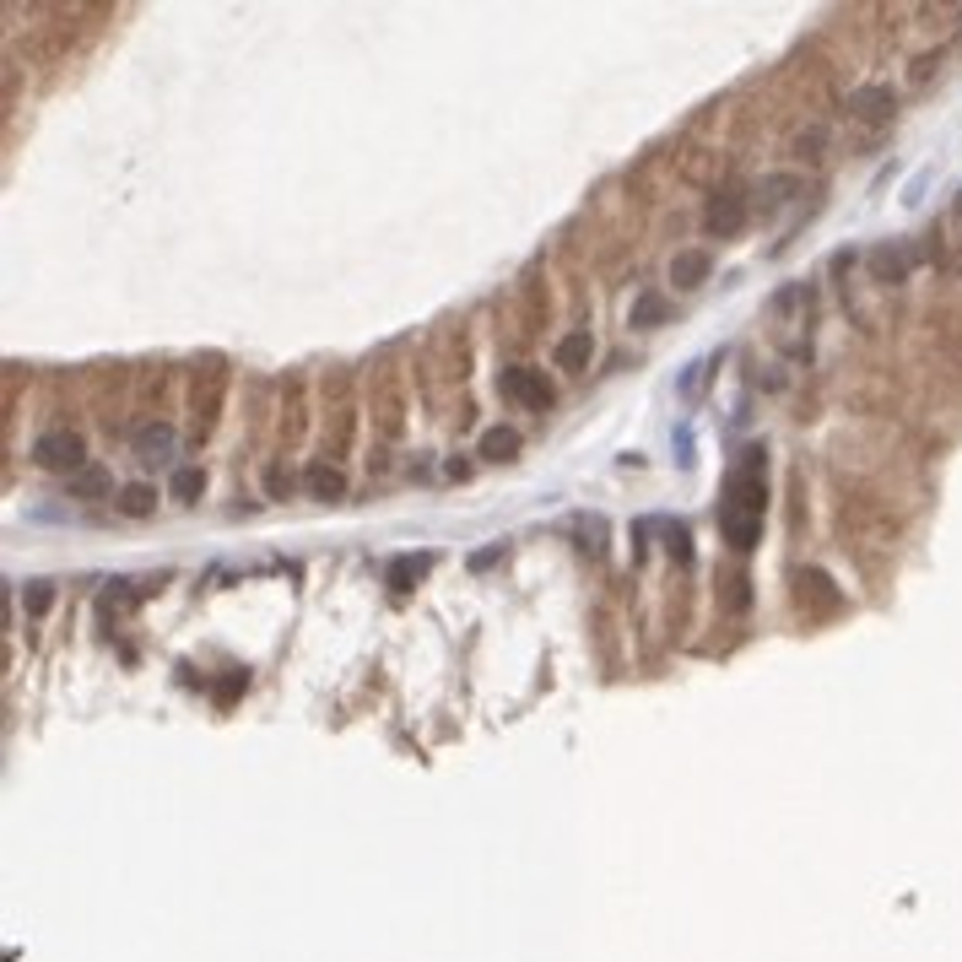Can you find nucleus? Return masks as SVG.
I'll return each mask as SVG.
<instances>
[{"mask_svg": "<svg viewBox=\"0 0 962 962\" xmlns=\"http://www.w3.org/2000/svg\"><path fill=\"white\" fill-rule=\"evenodd\" d=\"M719 530L736 552L757 546V530H763V449H746V460L730 471L725 503H719Z\"/></svg>", "mask_w": 962, "mask_h": 962, "instance_id": "1", "label": "nucleus"}, {"mask_svg": "<svg viewBox=\"0 0 962 962\" xmlns=\"http://www.w3.org/2000/svg\"><path fill=\"white\" fill-rule=\"evenodd\" d=\"M227 384H233V368H227V357H217V352H206L190 368V433H184V438H190V449H200L211 433H217Z\"/></svg>", "mask_w": 962, "mask_h": 962, "instance_id": "2", "label": "nucleus"}, {"mask_svg": "<svg viewBox=\"0 0 962 962\" xmlns=\"http://www.w3.org/2000/svg\"><path fill=\"white\" fill-rule=\"evenodd\" d=\"M325 390H330V400H325V417H330V438H325V460L330 465H341L346 460V449H352V433H357V406H352V373L346 368H336L325 379Z\"/></svg>", "mask_w": 962, "mask_h": 962, "instance_id": "3", "label": "nucleus"}, {"mask_svg": "<svg viewBox=\"0 0 962 962\" xmlns=\"http://www.w3.org/2000/svg\"><path fill=\"white\" fill-rule=\"evenodd\" d=\"M373 422H379L384 444H395L400 427H406V400H400V379H395L390 363L379 368V379H373Z\"/></svg>", "mask_w": 962, "mask_h": 962, "instance_id": "4", "label": "nucleus"}, {"mask_svg": "<svg viewBox=\"0 0 962 962\" xmlns=\"http://www.w3.org/2000/svg\"><path fill=\"white\" fill-rule=\"evenodd\" d=\"M498 390H503V400H514V406H525V411L552 406V384L541 379V368H509L498 379Z\"/></svg>", "mask_w": 962, "mask_h": 962, "instance_id": "5", "label": "nucleus"}, {"mask_svg": "<svg viewBox=\"0 0 962 962\" xmlns=\"http://www.w3.org/2000/svg\"><path fill=\"white\" fill-rule=\"evenodd\" d=\"M838 600L844 595L833 590V579H827L822 568H800L795 573V606H806V617H833Z\"/></svg>", "mask_w": 962, "mask_h": 962, "instance_id": "6", "label": "nucleus"}, {"mask_svg": "<svg viewBox=\"0 0 962 962\" xmlns=\"http://www.w3.org/2000/svg\"><path fill=\"white\" fill-rule=\"evenodd\" d=\"M703 227L714 238H736L746 227V195L741 190H719L714 200H708V211H703Z\"/></svg>", "mask_w": 962, "mask_h": 962, "instance_id": "7", "label": "nucleus"}, {"mask_svg": "<svg viewBox=\"0 0 962 962\" xmlns=\"http://www.w3.org/2000/svg\"><path fill=\"white\" fill-rule=\"evenodd\" d=\"M33 460L38 465H49V471H82V438L76 433H44L33 444Z\"/></svg>", "mask_w": 962, "mask_h": 962, "instance_id": "8", "label": "nucleus"}, {"mask_svg": "<svg viewBox=\"0 0 962 962\" xmlns=\"http://www.w3.org/2000/svg\"><path fill=\"white\" fill-rule=\"evenodd\" d=\"M303 487H309V498H319V503L346 498V476H341V465H330V460H314L309 471H303Z\"/></svg>", "mask_w": 962, "mask_h": 962, "instance_id": "9", "label": "nucleus"}, {"mask_svg": "<svg viewBox=\"0 0 962 962\" xmlns=\"http://www.w3.org/2000/svg\"><path fill=\"white\" fill-rule=\"evenodd\" d=\"M168 449H173V427L168 422H152V427H141V433H136V454L146 465H163Z\"/></svg>", "mask_w": 962, "mask_h": 962, "instance_id": "10", "label": "nucleus"}, {"mask_svg": "<svg viewBox=\"0 0 962 962\" xmlns=\"http://www.w3.org/2000/svg\"><path fill=\"white\" fill-rule=\"evenodd\" d=\"M590 330H573V336H563L557 341V368L563 373H584V363H590Z\"/></svg>", "mask_w": 962, "mask_h": 962, "instance_id": "11", "label": "nucleus"}, {"mask_svg": "<svg viewBox=\"0 0 962 962\" xmlns=\"http://www.w3.org/2000/svg\"><path fill=\"white\" fill-rule=\"evenodd\" d=\"M871 265H876V276H881V282H903V276H908V265H914V249L887 244V249H876V255H871Z\"/></svg>", "mask_w": 962, "mask_h": 962, "instance_id": "12", "label": "nucleus"}, {"mask_svg": "<svg viewBox=\"0 0 962 962\" xmlns=\"http://www.w3.org/2000/svg\"><path fill=\"white\" fill-rule=\"evenodd\" d=\"M708 276V255L703 249H681V255L671 260V282H681V287H698Z\"/></svg>", "mask_w": 962, "mask_h": 962, "instance_id": "13", "label": "nucleus"}, {"mask_svg": "<svg viewBox=\"0 0 962 962\" xmlns=\"http://www.w3.org/2000/svg\"><path fill=\"white\" fill-rule=\"evenodd\" d=\"M514 454H519L514 427H487V433H481V460H514Z\"/></svg>", "mask_w": 962, "mask_h": 962, "instance_id": "14", "label": "nucleus"}, {"mask_svg": "<svg viewBox=\"0 0 962 962\" xmlns=\"http://www.w3.org/2000/svg\"><path fill=\"white\" fill-rule=\"evenodd\" d=\"M849 109L860 119H887L892 114V92L887 87H865V92H854V98H849Z\"/></svg>", "mask_w": 962, "mask_h": 962, "instance_id": "15", "label": "nucleus"}, {"mask_svg": "<svg viewBox=\"0 0 962 962\" xmlns=\"http://www.w3.org/2000/svg\"><path fill=\"white\" fill-rule=\"evenodd\" d=\"M665 314H671V303H665L660 292H638V303H633V325H638V330L665 325Z\"/></svg>", "mask_w": 962, "mask_h": 962, "instance_id": "16", "label": "nucleus"}, {"mask_svg": "<svg viewBox=\"0 0 962 962\" xmlns=\"http://www.w3.org/2000/svg\"><path fill=\"white\" fill-rule=\"evenodd\" d=\"M427 568H433V552H417V557H400V563L390 568V584H395V590H411V584H417L422 579V573Z\"/></svg>", "mask_w": 962, "mask_h": 962, "instance_id": "17", "label": "nucleus"}, {"mask_svg": "<svg viewBox=\"0 0 962 962\" xmlns=\"http://www.w3.org/2000/svg\"><path fill=\"white\" fill-rule=\"evenodd\" d=\"M152 487H125V492H119V514H125V519H146V514H152Z\"/></svg>", "mask_w": 962, "mask_h": 962, "instance_id": "18", "label": "nucleus"}, {"mask_svg": "<svg viewBox=\"0 0 962 962\" xmlns=\"http://www.w3.org/2000/svg\"><path fill=\"white\" fill-rule=\"evenodd\" d=\"M200 492H206V476L200 471H173V498L179 503H195Z\"/></svg>", "mask_w": 962, "mask_h": 962, "instance_id": "19", "label": "nucleus"}, {"mask_svg": "<svg viewBox=\"0 0 962 962\" xmlns=\"http://www.w3.org/2000/svg\"><path fill=\"white\" fill-rule=\"evenodd\" d=\"M71 492H82V498H92V492H109V476H103L98 465H82V471L71 476Z\"/></svg>", "mask_w": 962, "mask_h": 962, "instance_id": "20", "label": "nucleus"}, {"mask_svg": "<svg viewBox=\"0 0 962 962\" xmlns=\"http://www.w3.org/2000/svg\"><path fill=\"white\" fill-rule=\"evenodd\" d=\"M265 492H271V498H287V492H292V476L282 471V465H271V471H265Z\"/></svg>", "mask_w": 962, "mask_h": 962, "instance_id": "21", "label": "nucleus"}, {"mask_svg": "<svg viewBox=\"0 0 962 962\" xmlns=\"http://www.w3.org/2000/svg\"><path fill=\"white\" fill-rule=\"evenodd\" d=\"M671 552H676L681 568H692V541H687V530H681V525H671Z\"/></svg>", "mask_w": 962, "mask_h": 962, "instance_id": "22", "label": "nucleus"}, {"mask_svg": "<svg viewBox=\"0 0 962 962\" xmlns=\"http://www.w3.org/2000/svg\"><path fill=\"white\" fill-rule=\"evenodd\" d=\"M725 584H730V590H725V606H730V611H741V606H746V573H730Z\"/></svg>", "mask_w": 962, "mask_h": 962, "instance_id": "23", "label": "nucleus"}, {"mask_svg": "<svg viewBox=\"0 0 962 962\" xmlns=\"http://www.w3.org/2000/svg\"><path fill=\"white\" fill-rule=\"evenodd\" d=\"M238 692H244V671H233V676H222V681H217V703L238 698Z\"/></svg>", "mask_w": 962, "mask_h": 962, "instance_id": "24", "label": "nucleus"}, {"mask_svg": "<svg viewBox=\"0 0 962 962\" xmlns=\"http://www.w3.org/2000/svg\"><path fill=\"white\" fill-rule=\"evenodd\" d=\"M49 600H55V590H49V584H33V590H28V611L38 617V611H49Z\"/></svg>", "mask_w": 962, "mask_h": 962, "instance_id": "25", "label": "nucleus"}]
</instances>
